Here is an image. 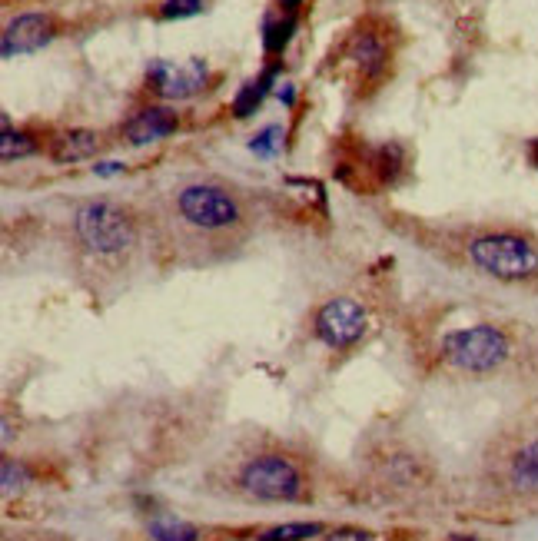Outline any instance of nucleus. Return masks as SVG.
Instances as JSON below:
<instances>
[{"mask_svg": "<svg viewBox=\"0 0 538 541\" xmlns=\"http://www.w3.org/2000/svg\"><path fill=\"white\" fill-rule=\"evenodd\" d=\"M469 256L482 273L505 279V283H522V279H532L538 273V249L529 239L512 233H492L472 239Z\"/></svg>", "mask_w": 538, "mask_h": 541, "instance_id": "nucleus-1", "label": "nucleus"}, {"mask_svg": "<svg viewBox=\"0 0 538 541\" xmlns=\"http://www.w3.org/2000/svg\"><path fill=\"white\" fill-rule=\"evenodd\" d=\"M74 230L80 243L100 256L123 253L127 246H133V236H137L133 220L113 203H84L74 216Z\"/></svg>", "mask_w": 538, "mask_h": 541, "instance_id": "nucleus-2", "label": "nucleus"}, {"mask_svg": "<svg viewBox=\"0 0 538 541\" xmlns=\"http://www.w3.org/2000/svg\"><path fill=\"white\" fill-rule=\"evenodd\" d=\"M442 356L462 372H492L509 356V339L495 326H472L442 339Z\"/></svg>", "mask_w": 538, "mask_h": 541, "instance_id": "nucleus-3", "label": "nucleus"}, {"mask_svg": "<svg viewBox=\"0 0 538 541\" xmlns=\"http://www.w3.org/2000/svg\"><path fill=\"white\" fill-rule=\"evenodd\" d=\"M240 485L246 495L260 498V502H296L303 495V475L283 455H260V459L246 462Z\"/></svg>", "mask_w": 538, "mask_h": 541, "instance_id": "nucleus-4", "label": "nucleus"}, {"mask_svg": "<svg viewBox=\"0 0 538 541\" xmlns=\"http://www.w3.org/2000/svg\"><path fill=\"white\" fill-rule=\"evenodd\" d=\"M180 216L196 230H230L240 223V206L226 190L210 183H193L177 196Z\"/></svg>", "mask_w": 538, "mask_h": 541, "instance_id": "nucleus-5", "label": "nucleus"}, {"mask_svg": "<svg viewBox=\"0 0 538 541\" xmlns=\"http://www.w3.org/2000/svg\"><path fill=\"white\" fill-rule=\"evenodd\" d=\"M366 309H362L356 299H329V303L316 312V336L326 342L329 349H349L353 342L362 339L366 332Z\"/></svg>", "mask_w": 538, "mask_h": 541, "instance_id": "nucleus-6", "label": "nucleus"}, {"mask_svg": "<svg viewBox=\"0 0 538 541\" xmlns=\"http://www.w3.org/2000/svg\"><path fill=\"white\" fill-rule=\"evenodd\" d=\"M147 80L153 83V90L167 100H186L196 97L206 87V64L203 60H183V64H173V60H153L147 70Z\"/></svg>", "mask_w": 538, "mask_h": 541, "instance_id": "nucleus-7", "label": "nucleus"}, {"mask_svg": "<svg viewBox=\"0 0 538 541\" xmlns=\"http://www.w3.org/2000/svg\"><path fill=\"white\" fill-rule=\"evenodd\" d=\"M57 34L54 17L47 14H20L17 20H10L4 30V40H0V50L4 57H20V54H37L40 47H47Z\"/></svg>", "mask_w": 538, "mask_h": 541, "instance_id": "nucleus-8", "label": "nucleus"}, {"mask_svg": "<svg viewBox=\"0 0 538 541\" xmlns=\"http://www.w3.org/2000/svg\"><path fill=\"white\" fill-rule=\"evenodd\" d=\"M177 113L167 107H143L140 113H133L123 127V137H127L133 147H147V143H157L163 137H170L177 130Z\"/></svg>", "mask_w": 538, "mask_h": 541, "instance_id": "nucleus-9", "label": "nucleus"}, {"mask_svg": "<svg viewBox=\"0 0 538 541\" xmlns=\"http://www.w3.org/2000/svg\"><path fill=\"white\" fill-rule=\"evenodd\" d=\"M349 60L362 70L366 77H376L386 70V44L376 37V34H369V30H359V34L353 37V44H349Z\"/></svg>", "mask_w": 538, "mask_h": 541, "instance_id": "nucleus-10", "label": "nucleus"}, {"mask_svg": "<svg viewBox=\"0 0 538 541\" xmlns=\"http://www.w3.org/2000/svg\"><path fill=\"white\" fill-rule=\"evenodd\" d=\"M100 147V137L90 130H70L64 137L54 140V160L57 163H77V160H87Z\"/></svg>", "mask_w": 538, "mask_h": 541, "instance_id": "nucleus-11", "label": "nucleus"}, {"mask_svg": "<svg viewBox=\"0 0 538 541\" xmlns=\"http://www.w3.org/2000/svg\"><path fill=\"white\" fill-rule=\"evenodd\" d=\"M512 485L522 492H538V442H529L512 459Z\"/></svg>", "mask_w": 538, "mask_h": 541, "instance_id": "nucleus-12", "label": "nucleus"}, {"mask_svg": "<svg viewBox=\"0 0 538 541\" xmlns=\"http://www.w3.org/2000/svg\"><path fill=\"white\" fill-rule=\"evenodd\" d=\"M150 538L153 541H200V528L183 522L177 515H153Z\"/></svg>", "mask_w": 538, "mask_h": 541, "instance_id": "nucleus-13", "label": "nucleus"}, {"mask_svg": "<svg viewBox=\"0 0 538 541\" xmlns=\"http://www.w3.org/2000/svg\"><path fill=\"white\" fill-rule=\"evenodd\" d=\"M269 83H273V70H266L260 80L246 83V87L240 90V97L233 100V113H236V117H250V113L260 107L263 97H266V90H269Z\"/></svg>", "mask_w": 538, "mask_h": 541, "instance_id": "nucleus-14", "label": "nucleus"}, {"mask_svg": "<svg viewBox=\"0 0 538 541\" xmlns=\"http://www.w3.org/2000/svg\"><path fill=\"white\" fill-rule=\"evenodd\" d=\"M323 535V525L319 522H289V525H276L269 532L260 535V541H306Z\"/></svg>", "mask_w": 538, "mask_h": 541, "instance_id": "nucleus-15", "label": "nucleus"}, {"mask_svg": "<svg viewBox=\"0 0 538 541\" xmlns=\"http://www.w3.org/2000/svg\"><path fill=\"white\" fill-rule=\"evenodd\" d=\"M37 150V143L30 140V133H20V130H10L7 123H4V137H0V156L10 163V160H17V156H27V153H34Z\"/></svg>", "mask_w": 538, "mask_h": 541, "instance_id": "nucleus-16", "label": "nucleus"}, {"mask_svg": "<svg viewBox=\"0 0 538 541\" xmlns=\"http://www.w3.org/2000/svg\"><path fill=\"white\" fill-rule=\"evenodd\" d=\"M203 10V0H163L160 14L167 20H183V17H193Z\"/></svg>", "mask_w": 538, "mask_h": 541, "instance_id": "nucleus-17", "label": "nucleus"}, {"mask_svg": "<svg viewBox=\"0 0 538 541\" xmlns=\"http://www.w3.org/2000/svg\"><path fill=\"white\" fill-rule=\"evenodd\" d=\"M279 137H283V130H279V127H266L260 137H253L250 150L260 153V156H273L279 147H283V140H279Z\"/></svg>", "mask_w": 538, "mask_h": 541, "instance_id": "nucleus-18", "label": "nucleus"}, {"mask_svg": "<svg viewBox=\"0 0 538 541\" xmlns=\"http://www.w3.org/2000/svg\"><path fill=\"white\" fill-rule=\"evenodd\" d=\"M27 478L24 465H14V459H4V488L7 492H14V488H20V482Z\"/></svg>", "mask_w": 538, "mask_h": 541, "instance_id": "nucleus-19", "label": "nucleus"}, {"mask_svg": "<svg viewBox=\"0 0 538 541\" xmlns=\"http://www.w3.org/2000/svg\"><path fill=\"white\" fill-rule=\"evenodd\" d=\"M323 541H376V535L362 532V528H336V532H329Z\"/></svg>", "mask_w": 538, "mask_h": 541, "instance_id": "nucleus-20", "label": "nucleus"}, {"mask_svg": "<svg viewBox=\"0 0 538 541\" xmlns=\"http://www.w3.org/2000/svg\"><path fill=\"white\" fill-rule=\"evenodd\" d=\"M100 176H113V173H123V163H100V166H93Z\"/></svg>", "mask_w": 538, "mask_h": 541, "instance_id": "nucleus-21", "label": "nucleus"}, {"mask_svg": "<svg viewBox=\"0 0 538 541\" xmlns=\"http://www.w3.org/2000/svg\"><path fill=\"white\" fill-rule=\"evenodd\" d=\"M299 4H303V0H279V7H283L286 14H293V10H296Z\"/></svg>", "mask_w": 538, "mask_h": 541, "instance_id": "nucleus-22", "label": "nucleus"}, {"mask_svg": "<svg viewBox=\"0 0 538 541\" xmlns=\"http://www.w3.org/2000/svg\"><path fill=\"white\" fill-rule=\"evenodd\" d=\"M532 160L538 163V143H535V147H532Z\"/></svg>", "mask_w": 538, "mask_h": 541, "instance_id": "nucleus-23", "label": "nucleus"}]
</instances>
